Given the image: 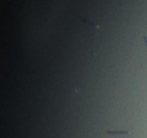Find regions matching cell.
Listing matches in <instances>:
<instances>
[{
    "mask_svg": "<svg viewBox=\"0 0 147 138\" xmlns=\"http://www.w3.org/2000/svg\"><path fill=\"white\" fill-rule=\"evenodd\" d=\"M106 134H124V135H129L130 134V130H108L106 132Z\"/></svg>",
    "mask_w": 147,
    "mask_h": 138,
    "instance_id": "obj_1",
    "label": "cell"
},
{
    "mask_svg": "<svg viewBox=\"0 0 147 138\" xmlns=\"http://www.w3.org/2000/svg\"><path fill=\"white\" fill-rule=\"evenodd\" d=\"M143 39H144V42H146V47H147V36H146V35L143 36Z\"/></svg>",
    "mask_w": 147,
    "mask_h": 138,
    "instance_id": "obj_2",
    "label": "cell"
}]
</instances>
